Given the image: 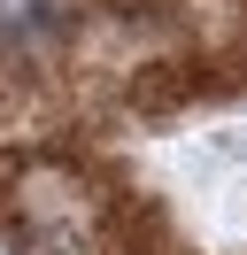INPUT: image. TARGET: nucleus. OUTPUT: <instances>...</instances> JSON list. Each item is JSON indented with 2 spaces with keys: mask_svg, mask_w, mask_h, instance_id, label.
Masks as SVG:
<instances>
[{
  "mask_svg": "<svg viewBox=\"0 0 247 255\" xmlns=\"http://www.w3.org/2000/svg\"><path fill=\"white\" fill-rule=\"evenodd\" d=\"M8 178H15V162H8V155H0V193H8Z\"/></svg>",
  "mask_w": 247,
  "mask_h": 255,
  "instance_id": "2",
  "label": "nucleus"
},
{
  "mask_svg": "<svg viewBox=\"0 0 247 255\" xmlns=\"http://www.w3.org/2000/svg\"><path fill=\"white\" fill-rule=\"evenodd\" d=\"M70 0H0V47H46L70 31Z\"/></svg>",
  "mask_w": 247,
  "mask_h": 255,
  "instance_id": "1",
  "label": "nucleus"
}]
</instances>
